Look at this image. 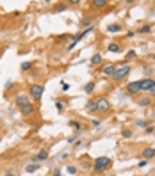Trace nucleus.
Returning <instances> with one entry per match:
<instances>
[{
  "label": "nucleus",
  "instance_id": "obj_1",
  "mask_svg": "<svg viewBox=\"0 0 155 176\" xmlns=\"http://www.w3.org/2000/svg\"><path fill=\"white\" fill-rule=\"evenodd\" d=\"M16 107L20 109L21 114H25V116H30V114H34V105H32V101H30V96L29 94H18L16 96Z\"/></svg>",
  "mask_w": 155,
  "mask_h": 176
},
{
  "label": "nucleus",
  "instance_id": "obj_2",
  "mask_svg": "<svg viewBox=\"0 0 155 176\" xmlns=\"http://www.w3.org/2000/svg\"><path fill=\"white\" fill-rule=\"evenodd\" d=\"M130 70H132V68H130V64H128L127 61H125V62H120L118 64V70L114 71V75L111 78H113L114 82H120V80H123V78L130 73Z\"/></svg>",
  "mask_w": 155,
  "mask_h": 176
},
{
  "label": "nucleus",
  "instance_id": "obj_3",
  "mask_svg": "<svg viewBox=\"0 0 155 176\" xmlns=\"http://www.w3.org/2000/svg\"><path fill=\"white\" fill-rule=\"evenodd\" d=\"M111 158L109 157H98L95 162H93V171L95 173H104V171H107L109 167H111Z\"/></svg>",
  "mask_w": 155,
  "mask_h": 176
},
{
  "label": "nucleus",
  "instance_id": "obj_4",
  "mask_svg": "<svg viewBox=\"0 0 155 176\" xmlns=\"http://www.w3.org/2000/svg\"><path fill=\"white\" fill-rule=\"evenodd\" d=\"M43 92H45V87L41 84H32L29 87V96L30 100H36V101H39L43 98Z\"/></svg>",
  "mask_w": 155,
  "mask_h": 176
},
{
  "label": "nucleus",
  "instance_id": "obj_5",
  "mask_svg": "<svg viewBox=\"0 0 155 176\" xmlns=\"http://www.w3.org/2000/svg\"><path fill=\"white\" fill-rule=\"evenodd\" d=\"M141 82L139 80H135V82H128L127 84V92L130 94V96H137L139 92H141Z\"/></svg>",
  "mask_w": 155,
  "mask_h": 176
},
{
  "label": "nucleus",
  "instance_id": "obj_6",
  "mask_svg": "<svg viewBox=\"0 0 155 176\" xmlns=\"http://www.w3.org/2000/svg\"><path fill=\"white\" fill-rule=\"evenodd\" d=\"M96 107H98V112H109L111 110V101L107 98H98L96 100Z\"/></svg>",
  "mask_w": 155,
  "mask_h": 176
},
{
  "label": "nucleus",
  "instance_id": "obj_7",
  "mask_svg": "<svg viewBox=\"0 0 155 176\" xmlns=\"http://www.w3.org/2000/svg\"><path fill=\"white\" fill-rule=\"evenodd\" d=\"M116 70H118V64H105V66L102 68V73H104L105 77H113Z\"/></svg>",
  "mask_w": 155,
  "mask_h": 176
},
{
  "label": "nucleus",
  "instance_id": "obj_8",
  "mask_svg": "<svg viewBox=\"0 0 155 176\" xmlns=\"http://www.w3.org/2000/svg\"><path fill=\"white\" fill-rule=\"evenodd\" d=\"M139 82H141V89L143 91H150V89L155 85L153 78H143V80H139Z\"/></svg>",
  "mask_w": 155,
  "mask_h": 176
},
{
  "label": "nucleus",
  "instance_id": "obj_9",
  "mask_svg": "<svg viewBox=\"0 0 155 176\" xmlns=\"http://www.w3.org/2000/svg\"><path fill=\"white\" fill-rule=\"evenodd\" d=\"M141 157L144 158V160H150V158H155V148H144L143 149V153H141Z\"/></svg>",
  "mask_w": 155,
  "mask_h": 176
},
{
  "label": "nucleus",
  "instance_id": "obj_10",
  "mask_svg": "<svg viewBox=\"0 0 155 176\" xmlns=\"http://www.w3.org/2000/svg\"><path fill=\"white\" fill-rule=\"evenodd\" d=\"M135 101H137L139 107H152V98L150 96H139Z\"/></svg>",
  "mask_w": 155,
  "mask_h": 176
},
{
  "label": "nucleus",
  "instance_id": "obj_11",
  "mask_svg": "<svg viewBox=\"0 0 155 176\" xmlns=\"http://www.w3.org/2000/svg\"><path fill=\"white\" fill-rule=\"evenodd\" d=\"M91 6L95 7V9H105V7L109 6V2H107V0H93Z\"/></svg>",
  "mask_w": 155,
  "mask_h": 176
},
{
  "label": "nucleus",
  "instance_id": "obj_12",
  "mask_svg": "<svg viewBox=\"0 0 155 176\" xmlns=\"http://www.w3.org/2000/svg\"><path fill=\"white\" fill-rule=\"evenodd\" d=\"M46 158H48V151H46V149H41L32 160H34V162H41V160H46Z\"/></svg>",
  "mask_w": 155,
  "mask_h": 176
},
{
  "label": "nucleus",
  "instance_id": "obj_13",
  "mask_svg": "<svg viewBox=\"0 0 155 176\" xmlns=\"http://www.w3.org/2000/svg\"><path fill=\"white\" fill-rule=\"evenodd\" d=\"M86 110H87V112H96V110H98V107H96V100H89V101L86 103Z\"/></svg>",
  "mask_w": 155,
  "mask_h": 176
},
{
  "label": "nucleus",
  "instance_id": "obj_14",
  "mask_svg": "<svg viewBox=\"0 0 155 176\" xmlns=\"http://www.w3.org/2000/svg\"><path fill=\"white\" fill-rule=\"evenodd\" d=\"M93 21H95V16H84V18H82V21H80V25H82V27H86V28H89Z\"/></svg>",
  "mask_w": 155,
  "mask_h": 176
},
{
  "label": "nucleus",
  "instance_id": "obj_15",
  "mask_svg": "<svg viewBox=\"0 0 155 176\" xmlns=\"http://www.w3.org/2000/svg\"><path fill=\"white\" fill-rule=\"evenodd\" d=\"M107 52H111V54H118V52H121L120 43H111V45L107 46Z\"/></svg>",
  "mask_w": 155,
  "mask_h": 176
},
{
  "label": "nucleus",
  "instance_id": "obj_16",
  "mask_svg": "<svg viewBox=\"0 0 155 176\" xmlns=\"http://www.w3.org/2000/svg\"><path fill=\"white\" fill-rule=\"evenodd\" d=\"M123 27H121L120 23H111V25H107V32H121Z\"/></svg>",
  "mask_w": 155,
  "mask_h": 176
},
{
  "label": "nucleus",
  "instance_id": "obj_17",
  "mask_svg": "<svg viewBox=\"0 0 155 176\" xmlns=\"http://www.w3.org/2000/svg\"><path fill=\"white\" fill-rule=\"evenodd\" d=\"M89 62L93 64V66H98L100 62H102V54H95V55L91 57V61Z\"/></svg>",
  "mask_w": 155,
  "mask_h": 176
},
{
  "label": "nucleus",
  "instance_id": "obj_18",
  "mask_svg": "<svg viewBox=\"0 0 155 176\" xmlns=\"http://www.w3.org/2000/svg\"><path fill=\"white\" fill-rule=\"evenodd\" d=\"M68 125H70L71 128H75L77 132H80V130H82V125H80L77 119H70V121H68Z\"/></svg>",
  "mask_w": 155,
  "mask_h": 176
},
{
  "label": "nucleus",
  "instance_id": "obj_19",
  "mask_svg": "<svg viewBox=\"0 0 155 176\" xmlns=\"http://www.w3.org/2000/svg\"><path fill=\"white\" fill-rule=\"evenodd\" d=\"M95 89H96V84H95V82H87V84L84 85V92H87V94L93 92Z\"/></svg>",
  "mask_w": 155,
  "mask_h": 176
},
{
  "label": "nucleus",
  "instance_id": "obj_20",
  "mask_svg": "<svg viewBox=\"0 0 155 176\" xmlns=\"http://www.w3.org/2000/svg\"><path fill=\"white\" fill-rule=\"evenodd\" d=\"M68 9V4H55V9H54V13H63Z\"/></svg>",
  "mask_w": 155,
  "mask_h": 176
},
{
  "label": "nucleus",
  "instance_id": "obj_21",
  "mask_svg": "<svg viewBox=\"0 0 155 176\" xmlns=\"http://www.w3.org/2000/svg\"><path fill=\"white\" fill-rule=\"evenodd\" d=\"M152 32V25H143L139 27V34H150Z\"/></svg>",
  "mask_w": 155,
  "mask_h": 176
},
{
  "label": "nucleus",
  "instance_id": "obj_22",
  "mask_svg": "<svg viewBox=\"0 0 155 176\" xmlns=\"http://www.w3.org/2000/svg\"><path fill=\"white\" fill-rule=\"evenodd\" d=\"M121 137H123V139H130V137H132V130H130V128L121 130Z\"/></svg>",
  "mask_w": 155,
  "mask_h": 176
},
{
  "label": "nucleus",
  "instance_id": "obj_23",
  "mask_svg": "<svg viewBox=\"0 0 155 176\" xmlns=\"http://www.w3.org/2000/svg\"><path fill=\"white\" fill-rule=\"evenodd\" d=\"M39 169V164H30V165H27V167H25V171H27V173H34V171H38Z\"/></svg>",
  "mask_w": 155,
  "mask_h": 176
},
{
  "label": "nucleus",
  "instance_id": "obj_24",
  "mask_svg": "<svg viewBox=\"0 0 155 176\" xmlns=\"http://www.w3.org/2000/svg\"><path fill=\"white\" fill-rule=\"evenodd\" d=\"M20 68H21V71H29V70H32V62H29V61H27V62H21Z\"/></svg>",
  "mask_w": 155,
  "mask_h": 176
},
{
  "label": "nucleus",
  "instance_id": "obj_25",
  "mask_svg": "<svg viewBox=\"0 0 155 176\" xmlns=\"http://www.w3.org/2000/svg\"><path fill=\"white\" fill-rule=\"evenodd\" d=\"M78 137H80V132H77L75 135L68 137V144H73V142H77V141H78Z\"/></svg>",
  "mask_w": 155,
  "mask_h": 176
},
{
  "label": "nucleus",
  "instance_id": "obj_26",
  "mask_svg": "<svg viewBox=\"0 0 155 176\" xmlns=\"http://www.w3.org/2000/svg\"><path fill=\"white\" fill-rule=\"evenodd\" d=\"M135 125H137V128H146L148 127V121L146 119H139V121H135Z\"/></svg>",
  "mask_w": 155,
  "mask_h": 176
},
{
  "label": "nucleus",
  "instance_id": "obj_27",
  "mask_svg": "<svg viewBox=\"0 0 155 176\" xmlns=\"http://www.w3.org/2000/svg\"><path fill=\"white\" fill-rule=\"evenodd\" d=\"M135 57H137L135 50H128V52H127V61H130V59H135Z\"/></svg>",
  "mask_w": 155,
  "mask_h": 176
},
{
  "label": "nucleus",
  "instance_id": "obj_28",
  "mask_svg": "<svg viewBox=\"0 0 155 176\" xmlns=\"http://www.w3.org/2000/svg\"><path fill=\"white\" fill-rule=\"evenodd\" d=\"M66 171H68V174H75V173H77V167L68 164V165H66Z\"/></svg>",
  "mask_w": 155,
  "mask_h": 176
},
{
  "label": "nucleus",
  "instance_id": "obj_29",
  "mask_svg": "<svg viewBox=\"0 0 155 176\" xmlns=\"http://www.w3.org/2000/svg\"><path fill=\"white\" fill-rule=\"evenodd\" d=\"M55 109H57V112H63V110H64V103L57 100V101H55Z\"/></svg>",
  "mask_w": 155,
  "mask_h": 176
},
{
  "label": "nucleus",
  "instance_id": "obj_30",
  "mask_svg": "<svg viewBox=\"0 0 155 176\" xmlns=\"http://www.w3.org/2000/svg\"><path fill=\"white\" fill-rule=\"evenodd\" d=\"M82 167H84V169H91L93 164L89 162V160H82Z\"/></svg>",
  "mask_w": 155,
  "mask_h": 176
},
{
  "label": "nucleus",
  "instance_id": "obj_31",
  "mask_svg": "<svg viewBox=\"0 0 155 176\" xmlns=\"http://www.w3.org/2000/svg\"><path fill=\"white\" fill-rule=\"evenodd\" d=\"M146 165H148V160H144V158H141L137 164V167H146Z\"/></svg>",
  "mask_w": 155,
  "mask_h": 176
},
{
  "label": "nucleus",
  "instance_id": "obj_32",
  "mask_svg": "<svg viewBox=\"0 0 155 176\" xmlns=\"http://www.w3.org/2000/svg\"><path fill=\"white\" fill-rule=\"evenodd\" d=\"M144 132H146V134H153V132H155V127H152V125H148V127L144 128Z\"/></svg>",
  "mask_w": 155,
  "mask_h": 176
},
{
  "label": "nucleus",
  "instance_id": "obj_33",
  "mask_svg": "<svg viewBox=\"0 0 155 176\" xmlns=\"http://www.w3.org/2000/svg\"><path fill=\"white\" fill-rule=\"evenodd\" d=\"M68 37H73V36H70V34H61V36H57V39H61V41H63V39H68Z\"/></svg>",
  "mask_w": 155,
  "mask_h": 176
},
{
  "label": "nucleus",
  "instance_id": "obj_34",
  "mask_svg": "<svg viewBox=\"0 0 155 176\" xmlns=\"http://www.w3.org/2000/svg\"><path fill=\"white\" fill-rule=\"evenodd\" d=\"M91 125L96 128V127H100V125H102V121H98V119H91Z\"/></svg>",
  "mask_w": 155,
  "mask_h": 176
},
{
  "label": "nucleus",
  "instance_id": "obj_35",
  "mask_svg": "<svg viewBox=\"0 0 155 176\" xmlns=\"http://www.w3.org/2000/svg\"><path fill=\"white\" fill-rule=\"evenodd\" d=\"M150 98H155V85H153V87H152V89H150Z\"/></svg>",
  "mask_w": 155,
  "mask_h": 176
},
{
  "label": "nucleus",
  "instance_id": "obj_36",
  "mask_svg": "<svg viewBox=\"0 0 155 176\" xmlns=\"http://www.w3.org/2000/svg\"><path fill=\"white\" fill-rule=\"evenodd\" d=\"M134 36H135L134 30H128V32H127V37H134Z\"/></svg>",
  "mask_w": 155,
  "mask_h": 176
},
{
  "label": "nucleus",
  "instance_id": "obj_37",
  "mask_svg": "<svg viewBox=\"0 0 155 176\" xmlns=\"http://www.w3.org/2000/svg\"><path fill=\"white\" fill-rule=\"evenodd\" d=\"M144 73H146V75H150V73H152V68H150V66H146V68H144Z\"/></svg>",
  "mask_w": 155,
  "mask_h": 176
},
{
  "label": "nucleus",
  "instance_id": "obj_38",
  "mask_svg": "<svg viewBox=\"0 0 155 176\" xmlns=\"http://www.w3.org/2000/svg\"><path fill=\"white\" fill-rule=\"evenodd\" d=\"M4 176H16V174H14L13 171H6V174H4Z\"/></svg>",
  "mask_w": 155,
  "mask_h": 176
},
{
  "label": "nucleus",
  "instance_id": "obj_39",
  "mask_svg": "<svg viewBox=\"0 0 155 176\" xmlns=\"http://www.w3.org/2000/svg\"><path fill=\"white\" fill-rule=\"evenodd\" d=\"M68 89H70V85H68V84H64V82H63V91H68Z\"/></svg>",
  "mask_w": 155,
  "mask_h": 176
},
{
  "label": "nucleus",
  "instance_id": "obj_40",
  "mask_svg": "<svg viewBox=\"0 0 155 176\" xmlns=\"http://www.w3.org/2000/svg\"><path fill=\"white\" fill-rule=\"evenodd\" d=\"M54 176H61V171H59V169H55V171H54Z\"/></svg>",
  "mask_w": 155,
  "mask_h": 176
},
{
  "label": "nucleus",
  "instance_id": "obj_41",
  "mask_svg": "<svg viewBox=\"0 0 155 176\" xmlns=\"http://www.w3.org/2000/svg\"><path fill=\"white\" fill-rule=\"evenodd\" d=\"M152 59H153V61H155V54H153V55H152Z\"/></svg>",
  "mask_w": 155,
  "mask_h": 176
}]
</instances>
